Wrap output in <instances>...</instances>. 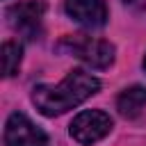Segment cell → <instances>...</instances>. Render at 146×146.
Returning a JSON list of instances; mask_svg holds the SVG:
<instances>
[{
  "label": "cell",
  "mask_w": 146,
  "mask_h": 146,
  "mask_svg": "<svg viewBox=\"0 0 146 146\" xmlns=\"http://www.w3.org/2000/svg\"><path fill=\"white\" fill-rule=\"evenodd\" d=\"M100 89V80L82 68H73L59 84H39L32 89V103L43 116H62L82 105Z\"/></svg>",
  "instance_id": "6da1fadb"
},
{
  "label": "cell",
  "mask_w": 146,
  "mask_h": 146,
  "mask_svg": "<svg viewBox=\"0 0 146 146\" xmlns=\"http://www.w3.org/2000/svg\"><path fill=\"white\" fill-rule=\"evenodd\" d=\"M59 48H66L71 55H75L78 59H82V62L89 64L91 68H107V66H112L114 55H116L114 43H110V41H105V39L84 36V34L66 36Z\"/></svg>",
  "instance_id": "7a4b0ae2"
},
{
  "label": "cell",
  "mask_w": 146,
  "mask_h": 146,
  "mask_svg": "<svg viewBox=\"0 0 146 146\" xmlns=\"http://www.w3.org/2000/svg\"><path fill=\"white\" fill-rule=\"evenodd\" d=\"M112 128H114V121H112V116L107 112H103V110H84L71 121L68 132L78 144L91 146V144L105 139L112 132Z\"/></svg>",
  "instance_id": "3957f363"
},
{
  "label": "cell",
  "mask_w": 146,
  "mask_h": 146,
  "mask_svg": "<svg viewBox=\"0 0 146 146\" xmlns=\"http://www.w3.org/2000/svg\"><path fill=\"white\" fill-rule=\"evenodd\" d=\"M43 14H46V5L41 0H25L7 9V23L11 30L23 34L25 39H39Z\"/></svg>",
  "instance_id": "277c9868"
},
{
  "label": "cell",
  "mask_w": 146,
  "mask_h": 146,
  "mask_svg": "<svg viewBox=\"0 0 146 146\" xmlns=\"http://www.w3.org/2000/svg\"><path fill=\"white\" fill-rule=\"evenodd\" d=\"M5 146H50V141L23 112H11L5 123Z\"/></svg>",
  "instance_id": "5b68a950"
},
{
  "label": "cell",
  "mask_w": 146,
  "mask_h": 146,
  "mask_svg": "<svg viewBox=\"0 0 146 146\" xmlns=\"http://www.w3.org/2000/svg\"><path fill=\"white\" fill-rule=\"evenodd\" d=\"M64 9L82 27H103L107 23L105 0H66Z\"/></svg>",
  "instance_id": "8992f818"
},
{
  "label": "cell",
  "mask_w": 146,
  "mask_h": 146,
  "mask_svg": "<svg viewBox=\"0 0 146 146\" xmlns=\"http://www.w3.org/2000/svg\"><path fill=\"white\" fill-rule=\"evenodd\" d=\"M144 107H146V87H141V84H132V87L123 89L116 98V110L123 119L139 116Z\"/></svg>",
  "instance_id": "52a82bcc"
},
{
  "label": "cell",
  "mask_w": 146,
  "mask_h": 146,
  "mask_svg": "<svg viewBox=\"0 0 146 146\" xmlns=\"http://www.w3.org/2000/svg\"><path fill=\"white\" fill-rule=\"evenodd\" d=\"M23 62V46L18 41H5L2 43V71L5 78H14Z\"/></svg>",
  "instance_id": "ba28073f"
},
{
  "label": "cell",
  "mask_w": 146,
  "mask_h": 146,
  "mask_svg": "<svg viewBox=\"0 0 146 146\" xmlns=\"http://www.w3.org/2000/svg\"><path fill=\"white\" fill-rule=\"evenodd\" d=\"M144 71H146V57H144Z\"/></svg>",
  "instance_id": "9c48e42d"
},
{
  "label": "cell",
  "mask_w": 146,
  "mask_h": 146,
  "mask_svg": "<svg viewBox=\"0 0 146 146\" xmlns=\"http://www.w3.org/2000/svg\"><path fill=\"white\" fill-rule=\"evenodd\" d=\"M125 2H132V0H125Z\"/></svg>",
  "instance_id": "30bf717a"
}]
</instances>
